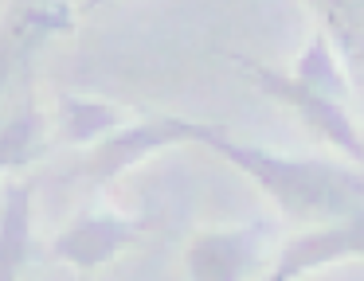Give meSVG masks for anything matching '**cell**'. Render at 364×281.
Instances as JSON below:
<instances>
[{
  "label": "cell",
  "instance_id": "1",
  "mask_svg": "<svg viewBox=\"0 0 364 281\" xmlns=\"http://www.w3.org/2000/svg\"><path fill=\"white\" fill-rule=\"evenodd\" d=\"M188 140L212 148L215 156H223V160H231L239 172H247V176L294 219L333 223V219L353 215L364 203V176L353 168L325 164V160H290V156H274L259 145L231 140L220 125H204V121H188Z\"/></svg>",
  "mask_w": 364,
  "mask_h": 281
},
{
  "label": "cell",
  "instance_id": "2",
  "mask_svg": "<svg viewBox=\"0 0 364 281\" xmlns=\"http://www.w3.org/2000/svg\"><path fill=\"white\" fill-rule=\"evenodd\" d=\"M235 62H239V67H247V75L255 78L259 90H267L270 98L286 101V106H290L294 114L309 125V129L321 133L325 140H333L341 153H348L364 168V137L356 133V125H353V117H348L345 101H337V98H329V94L314 90V86H306L301 78L278 75V70L262 67V62H251V59H235Z\"/></svg>",
  "mask_w": 364,
  "mask_h": 281
},
{
  "label": "cell",
  "instance_id": "3",
  "mask_svg": "<svg viewBox=\"0 0 364 281\" xmlns=\"http://www.w3.org/2000/svg\"><path fill=\"white\" fill-rule=\"evenodd\" d=\"M184 140H188V121H184V117L157 114V117H145V121H137V125H118L114 133H106L75 172L95 180V184H110V180H118L129 164L145 160L149 153H161V148L184 145Z\"/></svg>",
  "mask_w": 364,
  "mask_h": 281
},
{
  "label": "cell",
  "instance_id": "4",
  "mask_svg": "<svg viewBox=\"0 0 364 281\" xmlns=\"http://www.w3.org/2000/svg\"><path fill=\"white\" fill-rule=\"evenodd\" d=\"M137 234H141V223H137V219H122V215H114V211H87V215H79L55 238L51 254H55L59 262L75 265V270L90 273V270H98V265L114 262L126 246H134Z\"/></svg>",
  "mask_w": 364,
  "mask_h": 281
},
{
  "label": "cell",
  "instance_id": "5",
  "mask_svg": "<svg viewBox=\"0 0 364 281\" xmlns=\"http://www.w3.org/2000/svg\"><path fill=\"white\" fill-rule=\"evenodd\" d=\"M341 258H364V203L345 219H333L325 231L301 234L282 250L278 265L270 270V281H290L301 273L317 270V265L341 262Z\"/></svg>",
  "mask_w": 364,
  "mask_h": 281
},
{
  "label": "cell",
  "instance_id": "6",
  "mask_svg": "<svg viewBox=\"0 0 364 281\" xmlns=\"http://www.w3.org/2000/svg\"><path fill=\"white\" fill-rule=\"evenodd\" d=\"M255 258H259L255 231H212L188 246L184 265L196 281H239L255 270Z\"/></svg>",
  "mask_w": 364,
  "mask_h": 281
},
{
  "label": "cell",
  "instance_id": "7",
  "mask_svg": "<svg viewBox=\"0 0 364 281\" xmlns=\"http://www.w3.org/2000/svg\"><path fill=\"white\" fill-rule=\"evenodd\" d=\"M32 195L36 180H12L0 195V281H16L32 265Z\"/></svg>",
  "mask_w": 364,
  "mask_h": 281
},
{
  "label": "cell",
  "instance_id": "8",
  "mask_svg": "<svg viewBox=\"0 0 364 281\" xmlns=\"http://www.w3.org/2000/svg\"><path fill=\"white\" fill-rule=\"evenodd\" d=\"M71 28H75V16H71L67 4L28 8V12H20L16 20L4 28V35H0V86L9 82L12 70H20V62H24L28 55H36V47H40L48 35L71 31Z\"/></svg>",
  "mask_w": 364,
  "mask_h": 281
},
{
  "label": "cell",
  "instance_id": "9",
  "mask_svg": "<svg viewBox=\"0 0 364 281\" xmlns=\"http://www.w3.org/2000/svg\"><path fill=\"white\" fill-rule=\"evenodd\" d=\"M43 153H48V140H43V114L32 106V101H24L12 117L0 121V172L32 168Z\"/></svg>",
  "mask_w": 364,
  "mask_h": 281
},
{
  "label": "cell",
  "instance_id": "10",
  "mask_svg": "<svg viewBox=\"0 0 364 281\" xmlns=\"http://www.w3.org/2000/svg\"><path fill=\"white\" fill-rule=\"evenodd\" d=\"M118 125H122V109L106 106V101H87V98H75V94L59 98V133L67 137V145L102 140Z\"/></svg>",
  "mask_w": 364,
  "mask_h": 281
},
{
  "label": "cell",
  "instance_id": "11",
  "mask_svg": "<svg viewBox=\"0 0 364 281\" xmlns=\"http://www.w3.org/2000/svg\"><path fill=\"white\" fill-rule=\"evenodd\" d=\"M294 78H301L306 86H314V90L329 94V98H337V101L348 98V82H345V75H341L337 59H333V47L321 31H317V35L309 39V47L301 51L298 67H294Z\"/></svg>",
  "mask_w": 364,
  "mask_h": 281
},
{
  "label": "cell",
  "instance_id": "12",
  "mask_svg": "<svg viewBox=\"0 0 364 281\" xmlns=\"http://www.w3.org/2000/svg\"><path fill=\"white\" fill-rule=\"evenodd\" d=\"M98 4H106V0H87V4H82V8H87V12H95Z\"/></svg>",
  "mask_w": 364,
  "mask_h": 281
}]
</instances>
